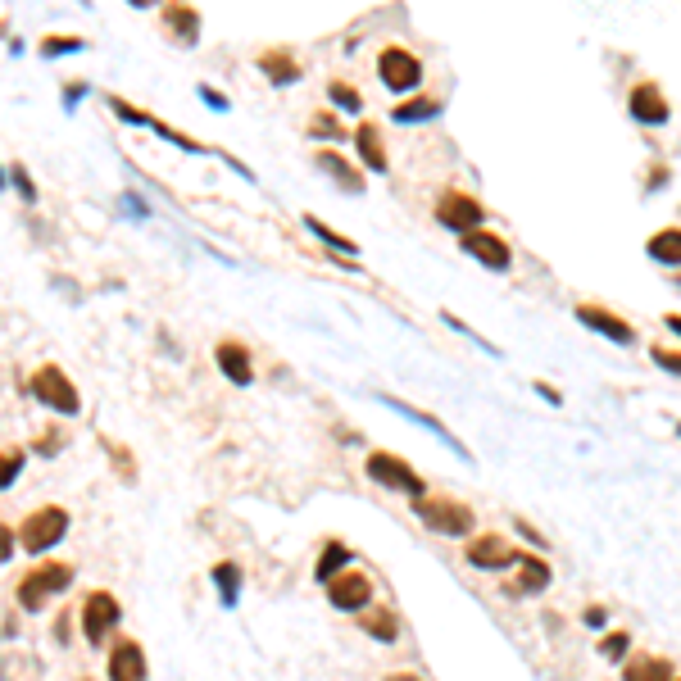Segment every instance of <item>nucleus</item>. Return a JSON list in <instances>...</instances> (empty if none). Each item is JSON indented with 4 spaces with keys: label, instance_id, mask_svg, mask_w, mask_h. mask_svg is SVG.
<instances>
[{
    "label": "nucleus",
    "instance_id": "3",
    "mask_svg": "<svg viewBox=\"0 0 681 681\" xmlns=\"http://www.w3.org/2000/svg\"><path fill=\"white\" fill-rule=\"evenodd\" d=\"M64 536H69V514H64L60 504H41V509H32L19 527V545L32 554V559H37V554H50Z\"/></svg>",
    "mask_w": 681,
    "mask_h": 681
},
{
    "label": "nucleus",
    "instance_id": "26",
    "mask_svg": "<svg viewBox=\"0 0 681 681\" xmlns=\"http://www.w3.org/2000/svg\"><path fill=\"white\" fill-rule=\"evenodd\" d=\"M359 622H364V632L377 636V641H395V636H400L391 609H359Z\"/></svg>",
    "mask_w": 681,
    "mask_h": 681
},
{
    "label": "nucleus",
    "instance_id": "22",
    "mask_svg": "<svg viewBox=\"0 0 681 681\" xmlns=\"http://www.w3.org/2000/svg\"><path fill=\"white\" fill-rule=\"evenodd\" d=\"M78 50H87V37H78V32H46L37 41L41 60H64V55H78Z\"/></svg>",
    "mask_w": 681,
    "mask_h": 681
},
{
    "label": "nucleus",
    "instance_id": "20",
    "mask_svg": "<svg viewBox=\"0 0 681 681\" xmlns=\"http://www.w3.org/2000/svg\"><path fill=\"white\" fill-rule=\"evenodd\" d=\"M550 586V568H545V559H536V554H518V582L509 586L514 595H536Z\"/></svg>",
    "mask_w": 681,
    "mask_h": 681
},
{
    "label": "nucleus",
    "instance_id": "31",
    "mask_svg": "<svg viewBox=\"0 0 681 681\" xmlns=\"http://www.w3.org/2000/svg\"><path fill=\"white\" fill-rule=\"evenodd\" d=\"M327 96H332L336 109H346V114H364V96H359L350 82H327Z\"/></svg>",
    "mask_w": 681,
    "mask_h": 681
},
{
    "label": "nucleus",
    "instance_id": "33",
    "mask_svg": "<svg viewBox=\"0 0 681 681\" xmlns=\"http://www.w3.org/2000/svg\"><path fill=\"white\" fill-rule=\"evenodd\" d=\"M87 91H91V82H64V91H60V100H64V109H78L82 100H87Z\"/></svg>",
    "mask_w": 681,
    "mask_h": 681
},
{
    "label": "nucleus",
    "instance_id": "5",
    "mask_svg": "<svg viewBox=\"0 0 681 681\" xmlns=\"http://www.w3.org/2000/svg\"><path fill=\"white\" fill-rule=\"evenodd\" d=\"M377 78H382L386 91L409 96V91H418V82H423V64H418L414 50L386 46V50H377Z\"/></svg>",
    "mask_w": 681,
    "mask_h": 681
},
{
    "label": "nucleus",
    "instance_id": "10",
    "mask_svg": "<svg viewBox=\"0 0 681 681\" xmlns=\"http://www.w3.org/2000/svg\"><path fill=\"white\" fill-rule=\"evenodd\" d=\"M459 246H464V255H473L482 268H491V273H504V268L514 264V250H509V241L495 237V232H482V227L464 232V237H459Z\"/></svg>",
    "mask_w": 681,
    "mask_h": 681
},
{
    "label": "nucleus",
    "instance_id": "36",
    "mask_svg": "<svg viewBox=\"0 0 681 681\" xmlns=\"http://www.w3.org/2000/svg\"><path fill=\"white\" fill-rule=\"evenodd\" d=\"M60 445H64V436H60V432H50V427H46V432H41L37 441H32V450L46 454V459H50V454H60Z\"/></svg>",
    "mask_w": 681,
    "mask_h": 681
},
{
    "label": "nucleus",
    "instance_id": "32",
    "mask_svg": "<svg viewBox=\"0 0 681 681\" xmlns=\"http://www.w3.org/2000/svg\"><path fill=\"white\" fill-rule=\"evenodd\" d=\"M23 473V454L19 450H0V491H10Z\"/></svg>",
    "mask_w": 681,
    "mask_h": 681
},
{
    "label": "nucleus",
    "instance_id": "40",
    "mask_svg": "<svg viewBox=\"0 0 681 681\" xmlns=\"http://www.w3.org/2000/svg\"><path fill=\"white\" fill-rule=\"evenodd\" d=\"M132 10H155V5H164V0H128Z\"/></svg>",
    "mask_w": 681,
    "mask_h": 681
},
{
    "label": "nucleus",
    "instance_id": "4",
    "mask_svg": "<svg viewBox=\"0 0 681 681\" xmlns=\"http://www.w3.org/2000/svg\"><path fill=\"white\" fill-rule=\"evenodd\" d=\"M414 509H418V518H423L432 532H441V536H468L473 532V509L468 504H459V500H445V495H418L414 500Z\"/></svg>",
    "mask_w": 681,
    "mask_h": 681
},
{
    "label": "nucleus",
    "instance_id": "41",
    "mask_svg": "<svg viewBox=\"0 0 681 681\" xmlns=\"http://www.w3.org/2000/svg\"><path fill=\"white\" fill-rule=\"evenodd\" d=\"M5 191H10V168L0 164V196H5Z\"/></svg>",
    "mask_w": 681,
    "mask_h": 681
},
{
    "label": "nucleus",
    "instance_id": "39",
    "mask_svg": "<svg viewBox=\"0 0 681 681\" xmlns=\"http://www.w3.org/2000/svg\"><path fill=\"white\" fill-rule=\"evenodd\" d=\"M55 636H60V641H69V613H60V622H55Z\"/></svg>",
    "mask_w": 681,
    "mask_h": 681
},
{
    "label": "nucleus",
    "instance_id": "21",
    "mask_svg": "<svg viewBox=\"0 0 681 681\" xmlns=\"http://www.w3.org/2000/svg\"><path fill=\"white\" fill-rule=\"evenodd\" d=\"M441 114V100L432 96H409L391 109V123H405V128H418V123H432Z\"/></svg>",
    "mask_w": 681,
    "mask_h": 681
},
{
    "label": "nucleus",
    "instance_id": "15",
    "mask_svg": "<svg viewBox=\"0 0 681 681\" xmlns=\"http://www.w3.org/2000/svg\"><path fill=\"white\" fill-rule=\"evenodd\" d=\"M146 650L137 641H114L109 650V681H146Z\"/></svg>",
    "mask_w": 681,
    "mask_h": 681
},
{
    "label": "nucleus",
    "instance_id": "9",
    "mask_svg": "<svg viewBox=\"0 0 681 681\" xmlns=\"http://www.w3.org/2000/svg\"><path fill=\"white\" fill-rule=\"evenodd\" d=\"M327 604L341 613H359L373 604V582H368L364 573H355V568H346V573H336L332 582H327Z\"/></svg>",
    "mask_w": 681,
    "mask_h": 681
},
{
    "label": "nucleus",
    "instance_id": "6",
    "mask_svg": "<svg viewBox=\"0 0 681 681\" xmlns=\"http://www.w3.org/2000/svg\"><path fill=\"white\" fill-rule=\"evenodd\" d=\"M368 477H373L377 486H386V491H400V495H427V482L414 473V468L405 464V459H395V454L386 450H373L368 454Z\"/></svg>",
    "mask_w": 681,
    "mask_h": 681
},
{
    "label": "nucleus",
    "instance_id": "42",
    "mask_svg": "<svg viewBox=\"0 0 681 681\" xmlns=\"http://www.w3.org/2000/svg\"><path fill=\"white\" fill-rule=\"evenodd\" d=\"M386 681H418L414 672H395V677H386Z\"/></svg>",
    "mask_w": 681,
    "mask_h": 681
},
{
    "label": "nucleus",
    "instance_id": "24",
    "mask_svg": "<svg viewBox=\"0 0 681 681\" xmlns=\"http://www.w3.org/2000/svg\"><path fill=\"white\" fill-rule=\"evenodd\" d=\"M346 568H350V550L341 541H327L323 554H318V563H314V577L318 582H332V577L346 573Z\"/></svg>",
    "mask_w": 681,
    "mask_h": 681
},
{
    "label": "nucleus",
    "instance_id": "1",
    "mask_svg": "<svg viewBox=\"0 0 681 681\" xmlns=\"http://www.w3.org/2000/svg\"><path fill=\"white\" fill-rule=\"evenodd\" d=\"M73 586V563H64V559H46V563H37L32 573H23V582H19V609L23 613H41L46 609L55 595H64Z\"/></svg>",
    "mask_w": 681,
    "mask_h": 681
},
{
    "label": "nucleus",
    "instance_id": "25",
    "mask_svg": "<svg viewBox=\"0 0 681 681\" xmlns=\"http://www.w3.org/2000/svg\"><path fill=\"white\" fill-rule=\"evenodd\" d=\"M305 227H309V232H314L318 241H323V246H332L336 255H346V259H350V255H355V250H359L355 241H350V237H341V232H336V227H327V223H323V218H318V214H305Z\"/></svg>",
    "mask_w": 681,
    "mask_h": 681
},
{
    "label": "nucleus",
    "instance_id": "7",
    "mask_svg": "<svg viewBox=\"0 0 681 681\" xmlns=\"http://www.w3.org/2000/svg\"><path fill=\"white\" fill-rule=\"evenodd\" d=\"M159 23H164V37L173 41V46L182 50H196L200 46V32H205V23H200V10L191 5V0H164L159 5Z\"/></svg>",
    "mask_w": 681,
    "mask_h": 681
},
{
    "label": "nucleus",
    "instance_id": "23",
    "mask_svg": "<svg viewBox=\"0 0 681 681\" xmlns=\"http://www.w3.org/2000/svg\"><path fill=\"white\" fill-rule=\"evenodd\" d=\"M622 681H672V663L654 659V654H636V659L622 668Z\"/></svg>",
    "mask_w": 681,
    "mask_h": 681
},
{
    "label": "nucleus",
    "instance_id": "27",
    "mask_svg": "<svg viewBox=\"0 0 681 681\" xmlns=\"http://www.w3.org/2000/svg\"><path fill=\"white\" fill-rule=\"evenodd\" d=\"M650 255L659 259V264H681V232H677V227H668V232H654Z\"/></svg>",
    "mask_w": 681,
    "mask_h": 681
},
{
    "label": "nucleus",
    "instance_id": "8",
    "mask_svg": "<svg viewBox=\"0 0 681 681\" xmlns=\"http://www.w3.org/2000/svg\"><path fill=\"white\" fill-rule=\"evenodd\" d=\"M123 609L119 600L109 591H91L87 600H82V636H87V645H105V636L119 627Z\"/></svg>",
    "mask_w": 681,
    "mask_h": 681
},
{
    "label": "nucleus",
    "instance_id": "38",
    "mask_svg": "<svg viewBox=\"0 0 681 681\" xmlns=\"http://www.w3.org/2000/svg\"><path fill=\"white\" fill-rule=\"evenodd\" d=\"M654 364L668 368V373H681V355H672V350H654Z\"/></svg>",
    "mask_w": 681,
    "mask_h": 681
},
{
    "label": "nucleus",
    "instance_id": "18",
    "mask_svg": "<svg viewBox=\"0 0 681 681\" xmlns=\"http://www.w3.org/2000/svg\"><path fill=\"white\" fill-rule=\"evenodd\" d=\"M577 318H582L586 327H595V332L613 336V341H618V346H632V341H636L632 323H622L618 314H609V309H600V305H582V309H577Z\"/></svg>",
    "mask_w": 681,
    "mask_h": 681
},
{
    "label": "nucleus",
    "instance_id": "13",
    "mask_svg": "<svg viewBox=\"0 0 681 681\" xmlns=\"http://www.w3.org/2000/svg\"><path fill=\"white\" fill-rule=\"evenodd\" d=\"M214 364H218V373H223L232 386H250V382H255V359H250V350L241 346V341H218V346H214Z\"/></svg>",
    "mask_w": 681,
    "mask_h": 681
},
{
    "label": "nucleus",
    "instance_id": "17",
    "mask_svg": "<svg viewBox=\"0 0 681 681\" xmlns=\"http://www.w3.org/2000/svg\"><path fill=\"white\" fill-rule=\"evenodd\" d=\"M632 119L645 123V128H659V123H668V100L659 96V87L641 82V87L632 91Z\"/></svg>",
    "mask_w": 681,
    "mask_h": 681
},
{
    "label": "nucleus",
    "instance_id": "29",
    "mask_svg": "<svg viewBox=\"0 0 681 681\" xmlns=\"http://www.w3.org/2000/svg\"><path fill=\"white\" fill-rule=\"evenodd\" d=\"M214 586H218V595H223V604H237L241 600V568L237 563H218Z\"/></svg>",
    "mask_w": 681,
    "mask_h": 681
},
{
    "label": "nucleus",
    "instance_id": "37",
    "mask_svg": "<svg viewBox=\"0 0 681 681\" xmlns=\"http://www.w3.org/2000/svg\"><path fill=\"white\" fill-rule=\"evenodd\" d=\"M200 100H205L209 109H218V114H227V109H232V100H227L223 91H214V87H200Z\"/></svg>",
    "mask_w": 681,
    "mask_h": 681
},
{
    "label": "nucleus",
    "instance_id": "28",
    "mask_svg": "<svg viewBox=\"0 0 681 681\" xmlns=\"http://www.w3.org/2000/svg\"><path fill=\"white\" fill-rule=\"evenodd\" d=\"M309 137H314V141H341V137H346V123L336 119L332 109H318L314 119H309Z\"/></svg>",
    "mask_w": 681,
    "mask_h": 681
},
{
    "label": "nucleus",
    "instance_id": "2",
    "mask_svg": "<svg viewBox=\"0 0 681 681\" xmlns=\"http://www.w3.org/2000/svg\"><path fill=\"white\" fill-rule=\"evenodd\" d=\"M28 391L37 395V405H46L50 414H60V418H78L82 414V395H78L73 377L64 373L60 364H41L37 373H32Z\"/></svg>",
    "mask_w": 681,
    "mask_h": 681
},
{
    "label": "nucleus",
    "instance_id": "35",
    "mask_svg": "<svg viewBox=\"0 0 681 681\" xmlns=\"http://www.w3.org/2000/svg\"><path fill=\"white\" fill-rule=\"evenodd\" d=\"M14 550H19V532L10 523H0V563H10Z\"/></svg>",
    "mask_w": 681,
    "mask_h": 681
},
{
    "label": "nucleus",
    "instance_id": "12",
    "mask_svg": "<svg viewBox=\"0 0 681 681\" xmlns=\"http://www.w3.org/2000/svg\"><path fill=\"white\" fill-rule=\"evenodd\" d=\"M255 69L264 73V82H268V87H277V91H287V87H296V82H300V60L291 55L287 46L259 50V55H255Z\"/></svg>",
    "mask_w": 681,
    "mask_h": 681
},
{
    "label": "nucleus",
    "instance_id": "34",
    "mask_svg": "<svg viewBox=\"0 0 681 681\" xmlns=\"http://www.w3.org/2000/svg\"><path fill=\"white\" fill-rule=\"evenodd\" d=\"M627 645H632V641H627V632H613V636H604V641H600V654H604V659H622V654H627Z\"/></svg>",
    "mask_w": 681,
    "mask_h": 681
},
{
    "label": "nucleus",
    "instance_id": "43",
    "mask_svg": "<svg viewBox=\"0 0 681 681\" xmlns=\"http://www.w3.org/2000/svg\"><path fill=\"white\" fill-rule=\"evenodd\" d=\"M668 327H672V332L681 336V314H672V318H668Z\"/></svg>",
    "mask_w": 681,
    "mask_h": 681
},
{
    "label": "nucleus",
    "instance_id": "11",
    "mask_svg": "<svg viewBox=\"0 0 681 681\" xmlns=\"http://www.w3.org/2000/svg\"><path fill=\"white\" fill-rule=\"evenodd\" d=\"M436 223L464 237V232L482 227V205H477L473 196H464V191H445V196L436 200Z\"/></svg>",
    "mask_w": 681,
    "mask_h": 681
},
{
    "label": "nucleus",
    "instance_id": "14",
    "mask_svg": "<svg viewBox=\"0 0 681 681\" xmlns=\"http://www.w3.org/2000/svg\"><path fill=\"white\" fill-rule=\"evenodd\" d=\"M464 559L473 563V568H509V563H518V550L504 541V536H473Z\"/></svg>",
    "mask_w": 681,
    "mask_h": 681
},
{
    "label": "nucleus",
    "instance_id": "30",
    "mask_svg": "<svg viewBox=\"0 0 681 681\" xmlns=\"http://www.w3.org/2000/svg\"><path fill=\"white\" fill-rule=\"evenodd\" d=\"M10 191L23 200V205H37V182H32V173H28V164H10Z\"/></svg>",
    "mask_w": 681,
    "mask_h": 681
},
{
    "label": "nucleus",
    "instance_id": "16",
    "mask_svg": "<svg viewBox=\"0 0 681 681\" xmlns=\"http://www.w3.org/2000/svg\"><path fill=\"white\" fill-rule=\"evenodd\" d=\"M314 164L323 168L327 178H332L336 187L346 191V196H359V191H364V168H355L346 155H336V150H318Z\"/></svg>",
    "mask_w": 681,
    "mask_h": 681
},
{
    "label": "nucleus",
    "instance_id": "19",
    "mask_svg": "<svg viewBox=\"0 0 681 681\" xmlns=\"http://www.w3.org/2000/svg\"><path fill=\"white\" fill-rule=\"evenodd\" d=\"M355 146H359V159H364L373 173H386V168H391V159H386V141H382V132H377V123H359Z\"/></svg>",
    "mask_w": 681,
    "mask_h": 681
}]
</instances>
